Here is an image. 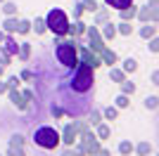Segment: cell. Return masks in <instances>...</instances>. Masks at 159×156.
<instances>
[{"label": "cell", "mask_w": 159, "mask_h": 156, "mask_svg": "<svg viewBox=\"0 0 159 156\" xmlns=\"http://www.w3.org/2000/svg\"><path fill=\"white\" fill-rule=\"evenodd\" d=\"M21 142H24V137H21V135H14L12 140H10V144H21Z\"/></svg>", "instance_id": "60d3db41"}, {"label": "cell", "mask_w": 159, "mask_h": 156, "mask_svg": "<svg viewBox=\"0 0 159 156\" xmlns=\"http://www.w3.org/2000/svg\"><path fill=\"white\" fill-rule=\"evenodd\" d=\"M116 33H121V36H131L133 26L128 24V21H121V24H116Z\"/></svg>", "instance_id": "7402d4cb"}, {"label": "cell", "mask_w": 159, "mask_h": 156, "mask_svg": "<svg viewBox=\"0 0 159 156\" xmlns=\"http://www.w3.org/2000/svg\"><path fill=\"white\" fill-rule=\"evenodd\" d=\"M81 12H83V5H81V2H76V5H74V19H79Z\"/></svg>", "instance_id": "74e56055"}, {"label": "cell", "mask_w": 159, "mask_h": 156, "mask_svg": "<svg viewBox=\"0 0 159 156\" xmlns=\"http://www.w3.org/2000/svg\"><path fill=\"white\" fill-rule=\"evenodd\" d=\"M135 12H138V10H135L133 5H128V7H124V10H119V14H121V21H128V19H133V17H135Z\"/></svg>", "instance_id": "2e32d148"}, {"label": "cell", "mask_w": 159, "mask_h": 156, "mask_svg": "<svg viewBox=\"0 0 159 156\" xmlns=\"http://www.w3.org/2000/svg\"><path fill=\"white\" fill-rule=\"evenodd\" d=\"M45 26H48V31H52L55 36H64L69 31V19H66V14L62 12L60 7H52L45 17Z\"/></svg>", "instance_id": "277c9868"}, {"label": "cell", "mask_w": 159, "mask_h": 156, "mask_svg": "<svg viewBox=\"0 0 159 156\" xmlns=\"http://www.w3.org/2000/svg\"><path fill=\"white\" fill-rule=\"evenodd\" d=\"M52 45H55V47H52L55 57H57V62H60L64 69L76 66V62H79V54H76L79 38H74V40H62V36H57V40H55Z\"/></svg>", "instance_id": "7a4b0ae2"}, {"label": "cell", "mask_w": 159, "mask_h": 156, "mask_svg": "<svg viewBox=\"0 0 159 156\" xmlns=\"http://www.w3.org/2000/svg\"><path fill=\"white\" fill-rule=\"evenodd\" d=\"M19 83H21V78H17V76L7 78V88H19Z\"/></svg>", "instance_id": "d590c367"}, {"label": "cell", "mask_w": 159, "mask_h": 156, "mask_svg": "<svg viewBox=\"0 0 159 156\" xmlns=\"http://www.w3.org/2000/svg\"><path fill=\"white\" fill-rule=\"evenodd\" d=\"M88 40H90L88 47H93L95 52H100L102 47H105V40H102V36H100L98 26H90V28H88Z\"/></svg>", "instance_id": "ba28073f"}, {"label": "cell", "mask_w": 159, "mask_h": 156, "mask_svg": "<svg viewBox=\"0 0 159 156\" xmlns=\"http://www.w3.org/2000/svg\"><path fill=\"white\" fill-rule=\"evenodd\" d=\"M2 71H5V66H2V64H0V76H2Z\"/></svg>", "instance_id": "7dc6e473"}, {"label": "cell", "mask_w": 159, "mask_h": 156, "mask_svg": "<svg viewBox=\"0 0 159 156\" xmlns=\"http://www.w3.org/2000/svg\"><path fill=\"white\" fill-rule=\"evenodd\" d=\"M114 36H116V26L114 24H105V28H102V40H112Z\"/></svg>", "instance_id": "e0dca14e"}, {"label": "cell", "mask_w": 159, "mask_h": 156, "mask_svg": "<svg viewBox=\"0 0 159 156\" xmlns=\"http://www.w3.org/2000/svg\"><path fill=\"white\" fill-rule=\"evenodd\" d=\"M145 106H147V109H157V97H154V95H152V97H145Z\"/></svg>", "instance_id": "e575fe53"}, {"label": "cell", "mask_w": 159, "mask_h": 156, "mask_svg": "<svg viewBox=\"0 0 159 156\" xmlns=\"http://www.w3.org/2000/svg\"><path fill=\"white\" fill-rule=\"evenodd\" d=\"M7 92H10V102H12L17 109H26V102L21 97V92H17V88H7Z\"/></svg>", "instance_id": "9c48e42d"}, {"label": "cell", "mask_w": 159, "mask_h": 156, "mask_svg": "<svg viewBox=\"0 0 159 156\" xmlns=\"http://www.w3.org/2000/svg\"><path fill=\"white\" fill-rule=\"evenodd\" d=\"M5 47H2V50L7 52V54H10V57H12V54H17V50H19V45H17V40L12 38V36H10V33H5Z\"/></svg>", "instance_id": "30bf717a"}, {"label": "cell", "mask_w": 159, "mask_h": 156, "mask_svg": "<svg viewBox=\"0 0 159 156\" xmlns=\"http://www.w3.org/2000/svg\"><path fill=\"white\" fill-rule=\"evenodd\" d=\"M100 54H102V57H100V59H102V64H109V66L116 64V59H119V57H116V52H114V50H107V47H102Z\"/></svg>", "instance_id": "8fae6325"}, {"label": "cell", "mask_w": 159, "mask_h": 156, "mask_svg": "<svg viewBox=\"0 0 159 156\" xmlns=\"http://www.w3.org/2000/svg\"><path fill=\"white\" fill-rule=\"evenodd\" d=\"M33 142L38 144L40 149H55L60 144V132L52 125H38L33 130Z\"/></svg>", "instance_id": "3957f363"}, {"label": "cell", "mask_w": 159, "mask_h": 156, "mask_svg": "<svg viewBox=\"0 0 159 156\" xmlns=\"http://www.w3.org/2000/svg\"><path fill=\"white\" fill-rule=\"evenodd\" d=\"M7 156H24L21 144H10V147H7Z\"/></svg>", "instance_id": "4316f807"}, {"label": "cell", "mask_w": 159, "mask_h": 156, "mask_svg": "<svg viewBox=\"0 0 159 156\" xmlns=\"http://www.w3.org/2000/svg\"><path fill=\"white\" fill-rule=\"evenodd\" d=\"M76 137H79V130H76V123H66V125H64V130H62V135H60V142H64L66 147H74Z\"/></svg>", "instance_id": "8992f818"}, {"label": "cell", "mask_w": 159, "mask_h": 156, "mask_svg": "<svg viewBox=\"0 0 159 156\" xmlns=\"http://www.w3.org/2000/svg\"><path fill=\"white\" fill-rule=\"evenodd\" d=\"M62 156H74V151H64V154H62Z\"/></svg>", "instance_id": "bcb514c9"}, {"label": "cell", "mask_w": 159, "mask_h": 156, "mask_svg": "<svg viewBox=\"0 0 159 156\" xmlns=\"http://www.w3.org/2000/svg\"><path fill=\"white\" fill-rule=\"evenodd\" d=\"M116 114H119V109H116V106H107V109L102 111L105 121H114V118H116Z\"/></svg>", "instance_id": "d4e9b609"}, {"label": "cell", "mask_w": 159, "mask_h": 156, "mask_svg": "<svg viewBox=\"0 0 159 156\" xmlns=\"http://www.w3.org/2000/svg\"><path fill=\"white\" fill-rule=\"evenodd\" d=\"M105 5L114 7V10H124V7L133 5V0H105Z\"/></svg>", "instance_id": "9a60e30c"}, {"label": "cell", "mask_w": 159, "mask_h": 156, "mask_svg": "<svg viewBox=\"0 0 159 156\" xmlns=\"http://www.w3.org/2000/svg\"><path fill=\"white\" fill-rule=\"evenodd\" d=\"M2 12H5L7 17H10V14H17V5H14V2H5V5H2Z\"/></svg>", "instance_id": "d6a6232c"}, {"label": "cell", "mask_w": 159, "mask_h": 156, "mask_svg": "<svg viewBox=\"0 0 159 156\" xmlns=\"http://www.w3.org/2000/svg\"><path fill=\"white\" fill-rule=\"evenodd\" d=\"M109 135H112V128H109L107 123H102V121H100V123H98V137H100V140H107Z\"/></svg>", "instance_id": "ac0fdd59"}, {"label": "cell", "mask_w": 159, "mask_h": 156, "mask_svg": "<svg viewBox=\"0 0 159 156\" xmlns=\"http://www.w3.org/2000/svg\"><path fill=\"white\" fill-rule=\"evenodd\" d=\"M2 38H5V31H2V28H0V43H2Z\"/></svg>", "instance_id": "f6af8a7d"}, {"label": "cell", "mask_w": 159, "mask_h": 156, "mask_svg": "<svg viewBox=\"0 0 159 156\" xmlns=\"http://www.w3.org/2000/svg\"><path fill=\"white\" fill-rule=\"evenodd\" d=\"M121 92H124V95H133V92H135V83L124 78V80H121Z\"/></svg>", "instance_id": "ffe728a7"}, {"label": "cell", "mask_w": 159, "mask_h": 156, "mask_svg": "<svg viewBox=\"0 0 159 156\" xmlns=\"http://www.w3.org/2000/svg\"><path fill=\"white\" fill-rule=\"evenodd\" d=\"M93 156H112V154H109V151H107V149H98V151H95Z\"/></svg>", "instance_id": "b9f144b4"}, {"label": "cell", "mask_w": 159, "mask_h": 156, "mask_svg": "<svg viewBox=\"0 0 159 156\" xmlns=\"http://www.w3.org/2000/svg\"><path fill=\"white\" fill-rule=\"evenodd\" d=\"M114 102H116V109H126V106H128V95H124V92H121Z\"/></svg>", "instance_id": "4dcf8cb0"}, {"label": "cell", "mask_w": 159, "mask_h": 156, "mask_svg": "<svg viewBox=\"0 0 159 156\" xmlns=\"http://www.w3.org/2000/svg\"><path fill=\"white\" fill-rule=\"evenodd\" d=\"M55 95L60 102V109L66 116L79 118L90 111V104L95 97V69H90L83 62H76V66L66 69L55 88Z\"/></svg>", "instance_id": "6da1fadb"}, {"label": "cell", "mask_w": 159, "mask_h": 156, "mask_svg": "<svg viewBox=\"0 0 159 156\" xmlns=\"http://www.w3.org/2000/svg\"><path fill=\"white\" fill-rule=\"evenodd\" d=\"M76 54H79V57H81V62H83V64H88L90 69H98V66L102 64V59H100L98 54H95V52H90V47H88V45L76 47Z\"/></svg>", "instance_id": "5b68a950"}, {"label": "cell", "mask_w": 159, "mask_h": 156, "mask_svg": "<svg viewBox=\"0 0 159 156\" xmlns=\"http://www.w3.org/2000/svg\"><path fill=\"white\" fill-rule=\"evenodd\" d=\"M135 17H138L140 21H157V0H152L150 5H145L140 12H135Z\"/></svg>", "instance_id": "52a82bcc"}, {"label": "cell", "mask_w": 159, "mask_h": 156, "mask_svg": "<svg viewBox=\"0 0 159 156\" xmlns=\"http://www.w3.org/2000/svg\"><path fill=\"white\" fill-rule=\"evenodd\" d=\"M100 121H102V111H100V109H93V111H90V121H88V123H90V125H98Z\"/></svg>", "instance_id": "f1b7e54d"}, {"label": "cell", "mask_w": 159, "mask_h": 156, "mask_svg": "<svg viewBox=\"0 0 159 156\" xmlns=\"http://www.w3.org/2000/svg\"><path fill=\"white\" fill-rule=\"evenodd\" d=\"M17 54H19L21 62H29V57H31V45H29V43H21L19 50H17Z\"/></svg>", "instance_id": "5bb4252c"}, {"label": "cell", "mask_w": 159, "mask_h": 156, "mask_svg": "<svg viewBox=\"0 0 159 156\" xmlns=\"http://www.w3.org/2000/svg\"><path fill=\"white\" fill-rule=\"evenodd\" d=\"M83 31H86V24H83L81 19H76L74 24H69V31L66 33H74V38H76V36H81Z\"/></svg>", "instance_id": "4fadbf2b"}, {"label": "cell", "mask_w": 159, "mask_h": 156, "mask_svg": "<svg viewBox=\"0 0 159 156\" xmlns=\"http://www.w3.org/2000/svg\"><path fill=\"white\" fill-rule=\"evenodd\" d=\"M29 31H31V21H29V19H19V24H17V33L26 36Z\"/></svg>", "instance_id": "603a6c76"}, {"label": "cell", "mask_w": 159, "mask_h": 156, "mask_svg": "<svg viewBox=\"0 0 159 156\" xmlns=\"http://www.w3.org/2000/svg\"><path fill=\"white\" fill-rule=\"evenodd\" d=\"M81 5H83V10H88V12H95V10H98V2H95V0H83Z\"/></svg>", "instance_id": "836d02e7"}, {"label": "cell", "mask_w": 159, "mask_h": 156, "mask_svg": "<svg viewBox=\"0 0 159 156\" xmlns=\"http://www.w3.org/2000/svg\"><path fill=\"white\" fill-rule=\"evenodd\" d=\"M31 28L36 31V36H40V33H45V31H48V26H45V19H38V17H36V21L31 24Z\"/></svg>", "instance_id": "d6986e66"}, {"label": "cell", "mask_w": 159, "mask_h": 156, "mask_svg": "<svg viewBox=\"0 0 159 156\" xmlns=\"http://www.w3.org/2000/svg\"><path fill=\"white\" fill-rule=\"evenodd\" d=\"M147 156H150V154H147Z\"/></svg>", "instance_id": "681fc988"}, {"label": "cell", "mask_w": 159, "mask_h": 156, "mask_svg": "<svg viewBox=\"0 0 159 156\" xmlns=\"http://www.w3.org/2000/svg\"><path fill=\"white\" fill-rule=\"evenodd\" d=\"M133 151V144L128 142V140H124V142H119V154H124V156H128Z\"/></svg>", "instance_id": "83f0119b"}, {"label": "cell", "mask_w": 159, "mask_h": 156, "mask_svg": "<svg viewBox=\"0 0 159 156\" xmlns=\"http://www.w3.org/2000/svg\"><path fill=\"white\" fill-rule=\"evenodd\" d=\"M135 69H138V62H135L133 57H128L126 62H124V71H126V73H133Z\"/></svg>", "instance_id": "484cf974"}, {"label": "cell", "mask_w": 159, "mask_h": 156, "mask_svg": "<svg viewBox=\"0 0 159 156\" xmlns=\"http://www.w3.org/2000/svg\"><path fill=\"white\" fill-rule=\"evenodd\" d=\"M107 17H109V12H107V10H100V12L95 14V24H105Z\"/></svg>", "instance_id": "1f68e13d"}, {"label": "cell", "mask_w": 159, "mask_h": 156, "mask_svg": "<svg viewBox=\"0 0 159 156\" xmlns=\"http://www.w3.org/2000/svg\"><path fill=\"white\" fill-rule=\"evenodd\" d=\"M21 97H24V102L29 104V102H33V92L31 90H24V92H21Z\"/></svg>", "instance_id": "f35d334b"}, {"label": "cell", "mask_w": 159, "mask_h": 156, "mask_svg": "<svg viewBox=\"0 0 159 156\" xmlns=\"http://www.w3.org/2000/svg\"><path fill=\"white\" fill-rule=\"evenodd\" d=\"M0 2H5V0H0Z\"/></svg>", "instance_id": "c3c4849f"}, {"label": "cell", "mask_w": 159, "mask_h": 156, "mask_svg": "<svg viewBox=\"0 0 159 156\" xmlns=\"http://www.w3.org/2000/svg\"><path fill=\"white\" fill-rule=\"evenodd\" d=\"M135 151H138L140 156H147L150 151H152V147H150V142H140L138 147H135Z\"/></svg>", "instance_id": "f546056e"}, {"label": "cell", "mask_w": 159, "mask_h": 156, "mask_svg": "<svg viewBox=\"0 0 159 156\" xmlns=\"http://www.w3.org/2000/svg\"><path fill=\"white\" fill-rule=\"evenodd\" d=\"M31 76H33V73L29 71V69H26V71H24V73H21V78H24V80H29V78H31Z\"/></svg>", "instance_id": "7bdbcfd3"}, {"label": "cell", "mask_w": 159, "mask_h": 156, "mask_svg": "<svg viewBox=\"0 0 159 156\" xmlns=\"http://www.w3.org/2000/svg\"><path fill=\"white\" fill-rule=\"evenodd\" d=\"M0 64L5 66V64H10V54H7L5 50H2V47H0Z\"/></svg>", "instance_id": "8d00e7d4"}, {"label": "cell", "mask_w": 159, "mask_h": 156, "mask_svg": "<svg viewBox=\"0 0 159 156\" xmlns=\"http://www.w3.org/2000/svg\"><path fill=\"white\" fill-rule=\"evenodd\" d=\"M17 24H19L17 14H10V17L2 21V31H5V33H14V31H17Z\"/></svg>", "instance_id": "7c38bea8"}, {"label": "cell", "mask_w": 159, "mask_h": 156, "mask_svg": "<svg viewBox=\"0 0 159 156\" xmlns=\"http://www.w3.org/2000/svg\"><path fill=\"white\" fill-rule=\"evenodd\" d=\"M109 78H112L114 83H121V80L126 78V71H124V69H112V71H109Z\"/></svg>", "instance_id": "44dd1931"}, {"label": "cell", "mask_w": 159, "mask_h": 156, "mask_svg": "<svg viewBox=\"0 0 159 156\" xmlns=\"http://www.w3.org/2000/svg\"><path fill=\"white\" fill-rule=\"evenodd\" d=\"M154 33H157V26H150V24H145L143 28H140V36H143L145 40H147V38H152Z\"/></svg>", "instance_id": "cb8c5ba5"}, {"label": "cell", "mask_w": 159, "mask_h": 156, "mask_svg": "<svg viewBox=\"0 0 159 156\" xmlns=\"http://www.w3.org/2000/svg\"><path fill=\"white\" fill-rule=\"evenodd\" d=\"M2 92H7V83H2V80H0V95H2Z\"/></svg>", "instance_id": "ee69618b"}, {"label": "cell", "mask_w": 159, "mask_h": 156, "mask_svg": "<svg viewBox=\"0 0 159 156\" xmlns=\"http://www.w3.org/2000/svg\"><path fill=\"white\" fill-rule=\"evenodd\" d=\"M150 50H152V52L159 50V43H157V38H154V36H152V40H150Z\"/></svg>", "instance_id": "ab89813d"}]
</instances>
